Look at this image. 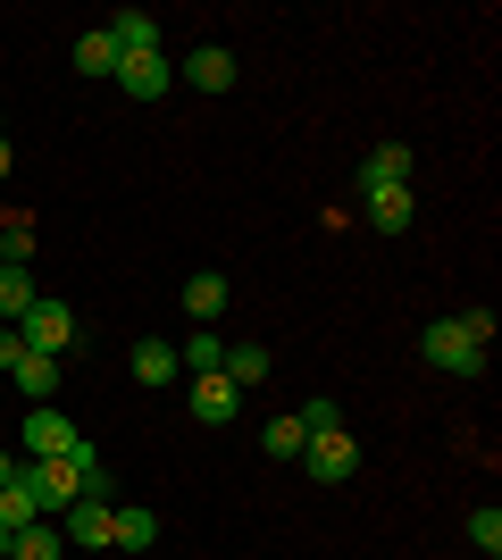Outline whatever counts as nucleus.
<instances>
[{
    "label": "nucleus",
    "mask_w": 502,
    "mask_h": 560,
    "mask_svg": "<svg viewBox=\"0 0 502 560\" xmlns=\"http://www.w3.org/2000/svg\"><path fill=\"white\" fill-rule=\"evenodd\" d=\"M176 302H185L201 327H218V310H226V277H218V268H201V277H185V293H176Z\"/></svg>",
    "instance_id": "14"
},
{
    "label": "nucleus",
    "mask_w": 502,
    "mask_h": 560,
    "mask_svg": "<svg viewBox=\"0 0 502 560\" xmlns=\"http://www.w3.org/2000/svg\"><path fill=\"white\" fill-rule=\"evenodd\" d=\"M126 369H135V385H143V394H160V385H176V376H185V360H176V343L143 335V343L126 351Z\"/></svg>",
    "instance_id": "8"
},
{
    "label": "nucleus",
    "mask_w": 502,
    "mask_h": 560,
    "mask_svg": "<svg viewBox=\"0 0 502 560\" xmlns=\"http://www.w3.org/2000/svg\"><path fill=\"white\" fill-rule=\"evenodd\" d=\"M0 560H9V536H0Z\"/></svg>",
    "instance_id": "31"
},
{
    "label": "nucleus",
    "mask_w": 502,
    "mask_h": 560,
    "mask_svg": "<svg viewBox=\"0 0 502 560\" xmlns=\"http://www.w3.org/2000/svg\"><path fill=\"white\" fill-rule=\"evenodd\" d=\"M34 493H25V477H9V486H0V536H17V527H34Z\"/></svg>",
    "instance_id": "22"
},
{
    "label": "nucleus",
    "mask_w": 502,
    "mask_h": 560,
    "mask_svg": "<svg viewBox=\"0 0 502 560\" xmlns=\"http://www.w3.org/2000/svg\"><path fill=\"white\" fill-rule=\"evenodd\" d=\"M0 259H34V218H0Z\"/></svg>",
    "instance_id": "25"
},
{
    "label": "nucleus",
    "mask_w": 502,
    "mask_h": 560,
    "mask_svg": "<svg viewBox=\"0 0 502 560\" xmlns=\"http://www.w3.org/2000/svg\"><path fill=\"white\" fill-rule=\"evenodd\" d=\"M25 360V343H17V327H0V369H17Z\"/></svg>",
    "instance_id": "27"
},
{
    "label": "nucleus",
    "mask_w": 502,
    "mask_h": 560,
    "mask_svg": "<svg viewBox=\"0 0 502 560\" xmlns=\"http://www.w3.org/2000/svg\"><path fill=\"white\" fill-rule=\"evenodd\" d=\"M75 75H118V43H109V25H84V43H75Z\"/></svg>",
    "instance_id": "18"
},
{
    "label": "nucleus",
    "mask_w": 502,
    "mask_h": 560,
    "mask_svg": "<svg viewBox=\"0 0 502 560\" xmlns=\"http://www.w3.org/2000/svg\"><path fill=\"white\" fill-rule=\"evenodd\" d=\"M109 84H118V93H135V101H160L167 84H176V68H167L160 50H126V59H118V75H109Z\"/></svg>",
    "instance_id": "7"
},
{
    "label": "nucleus",
    "mask_w": 502,
    "mask_h": 560,
    "mask_svg": "<svg viewBox=\"0 0 502 560\" xmlns=\"http://www.w3.org/2000/svg\"><path fill=\"white\" fill-rule=\"evenodd\" d=\"M469 544H478L486 560H502V511L486 502V511H469Z\"/></svg>",
    "instance_id": "24"
},
{
    "label": "nucleus",
    "mask_w": 502,
    "mask_h": 560,
    "mask_svg": "<svg viewBox=\"0 0 502 560\" xmlns=\"http://www.w3.org/2000/svg\"><path fill=\"white\" fill-rule=\"evenodd\" d=\"M9 376H17V394H25V401H50V394H59V360H43V351H25Z\"/></svg>",
    "instance_id": "20"
},
{
    "label": "nucleus",
    "mask_w": 502,
    "mask_h": 560,
    "mask_svg": "<svg viewBox=\"0 0 502 560\" xmlns=\"http://www.w3.org/2000/svg\"><path fill=\"white\" fill-rule=\"evenodd\" d=\"M84 435H75V419L59 410V401H34L17 427V460H59V452H75Z\"/></svg>",
    "instance_id": "2"
},
{
    "label": "nucleus",
    "mask_w": 502,
    "mask_h": 560,
    "mask_svg": "<svg viewBox=\"0 0 502 560\" xmlns=\"http://www.w3.org/2000/svg\"><path fill=\"white\" fill-rule=\"evenodd\" d=\"M9 477H17V452H0V486H9Z\"/></svg>",
    "instance_id": "28"
},
{
    "label": "nucleus",
    "mask_w": 502,
    "mask_h": 560,
    "mask_svg": "<svg viewBox=\"0 0 502 560\" xmlns=\"http://www.w3.org/2000/svg\"><path fill=\"white\" fill-rule=\"evenodd\" d=\"M360 201H369V226L377 234H402L410 218H419V192L410 185H385V192H360Z\"/></svg>",
    "instance_id": "11"
},
{
    "label": "nucleus",
    "mask_w": 502,
    "mask_h": 560,
    "mask_svg": "<svg viewBox=\"0 0 502 560\" xmlns=\"http://www.w3.org/2000/svg\"><path fill=\"white\" fill-rule=\"evenodd\" d=\"M176 360H185L192 376H218V369H226V343H218V327H201L185 351H176Z\"/></svg>",
    "instance_id": "23"
},
{
    "label": "nucleus",
    "mask_w": 502,
    "mask_h": 560,
    "mask_svg": "<svg viewBox=\"0 0 502 560\" xmlns=\"http://www.w3.org/2000/svg\"><path fill=\"white\" fill-rule=\"evenodd\" d=\"M9 560H68V536H59V518H34L9 536Z\"/></svg>",
    "instance_id": "13"
},
{
    "label": "nucleus",
    "mask_w": 502,
    "mask_h": 560,
    "mask_svg": "<svg viewBox=\"0 0 502 560\" xmlns=\"http://www.w3.org/2000/svg\"><path fill=\"white\" fill-rule=\"evenodd\" d=\"M0 142H9V109H0Z\"/></svg>",
    "instance_id": "30"
},
{
    "label": "nucleus",
    "mask_w": 502,
    "mask_h": 560,
    "mask_svg": "<svg viewBox=\"0 0 502 560\" xmlns=\"http://www.w3.org/2000/svg\"><path fill=\"white\" fill-rule=\"evenodd\" d=\"M302 468H311L318 486H343L360 468V444H352V427H318L311 444H302Z\"/></svg>",
    "instance_id": "6"
},
{
    "label": "nucleus",
    "mask_w": 502,
    "mask_h": 560,
    "mask_svg": "<svg viewBox=\"0 0 502 560\" xmlns=\"http://www.w3.org/2000/svg\"><path fill=\"white\" fill-rule=\"evenodd\" d=\"M109 511H118V502H109V486H101V493H75L68 511H59L68 552H109Z\"/></svg>",
    "instance_id": "5"
},
{
    "label": "nucleus",
    "mask_w": 502,
    "mask_h": 560,
    "mask_svg": "<svg viewBox=\"0 0 502 560\" xmlns=\"http://www.w3.org/2000/svg\"><path fill=\"white\" fill-rule=\"evenodd\" d=\"M109 544H118V552H151V544H160V518L118 502V511H109Z\"/></svg>",
    "instance_id": "12"
},
{
    "label": "nucleus",
    "mask_w": 502,
    "mask_h": 560,
    "mask_svg": "<svg viewBox=\"0 0 502 560\" xmlns=\"http://www.w3.org/2000/svg\"><path fill=\"white\" fill-rule=\"evenodd\" d=\"M293 419H302V427H311V435H318V427H343V410H335V401L318 394V401H302V410H293Z\"/></svg>",
    "instance_id": "26"
},
{
    "label": "nucleus",
    "mask_w": 502,
    "mask_h": 560,
    "mask_svg": "<svg viewBox=\"0 0 502 560\" xmlns=\"http://www.w3.org/2000/svg\"><path fill=\"white\" fill-rule=\"evenodd\" d=\"M268 369H277V360H268L260 343H235V351H226V369H218V376H226V385H235V394H252V385H260Z\"/></svg>",
    "instance_id": "19"
},
{
    "label": "nucleus",
    "mask_w": 502,
    "mask_h": 560,
    "mask_svg": "<svg viewBox=\"0 0 502 560\" xmlns=\"http://www.w3.org/2000/svg\"><path fill=\"white\" fill-rule=\"evenodd\" d=\"M9 160H17V151H9V142H0V176H9Z\"/></svg>",
    "instance_id": "29"
},
{
    "label": "nucleus",
    "mask_w": 502,
    "mask_h": 560,
    "mask_svg": "<svg viewBox=\"0 0 502 560\" xmlns=\"http://www.w3.org/2000/svg\"><path fill=\"white\" fill-rule=\"evenodd\" d=\"M302 444H311V427H302V419H268L260 427V452H268V460H302Z\"/></svg>",
    "instance_id": "21"
},
{
    "label": "nucleus",
    "mask_w": 502,
    "mask_h": 560,
    "mask_svg": "<svg viewBox=\"0 0 502 560\" xmlns=\"http://www.w3.org/2000/svg\"><path fill=\"white\" fill-rule=\"evenodd\" d=\"M410 142H377L369 160H360V192H385V185H410Z\"/></svg>",
    "instance_id": "10"
},
{
    "label": "nucleus",
    "mask_w": 502,
    "mask_h": 560,
    "mask_svg": "<svg viewBox=\"0 0 502 560\" xmlns=\"http://www.w3.org/2000/svg\"><path fill=\"white\" fill-rule=\"evenodd\" d=\"M419 351H428V360H435L444 376H478V369H486V343H478L469 327H460V318H435V327L419 335Z\"/></svg>",
    "instance_id": "3"
},
{
    "label": "nucleus",
    "mask_w": 502,
    "mask_h": 560,
    "mask_svg": "<svg viewBox=\"0 0 502 560\" xmlns=\"http://www.w3.org/2000/svg\"><path fill=\"white\" fill-rule=\"evenodd\" d=\"M185 84H201V93H226V84H235V59H226L218 43H201V50L185 59Z\"/></svg>",
    "instance_id": "15"
},
{
    "label": "nucleus",
    "mask_w": 502,
    "mask_h": 560,
    "mask_svg": "<svg viewBox=\"0 0 502 560\" xmlns=\"http://www.w3.org/2000/svg\"><path fill=\"white\" fill-rule=\"evenodd\" d=\"M25 310H34V277H25L17 259H0V327H17Z\"/></svg>",
    "instance_id": "17"
},
{
    "label": "nucleus",
    "mask_w": 502,
    "mask_h": 560,
    "mask_svg": "<svg viewBox=\"0 0 502 560\" xmlns=\"http://www.w3.org/2000/svg\"><path fill=\"white\" fill-rule=\"evenodd\" d=\"M185 410H192L201 427H226V419L243 410V394L226 385V376H192V385H185Z\"/></svg>",
    "instance_id": "9"
},
{
    "label": "nucleus",
    "mask_w": 502,
    "mask_h": 560,
    "mask_svg": "<svg viewBox=\"0 0 502 560\" xmlns=\"http://www.w3.org/2000/svg\"><path fill=\"white\" fill-rule=\"evenodd\" d=\"M17 477H25V493H34V511H43V518H59L75 493H101V486H109V477H101L93 435H84L75 452H59V460H17Z\"/></svg>",
    "instance_id": "1"
},
{
    "label": "nucleus",
    "mask_w": 502,
    "mask_h": 560,
    "mask_svg": "<svg viewBox=\"0 0 502 560\" xmlns=\"http://www.w3.org/2000/svg\"><path fill=\"white\" fill-rule=\"evenodd\" d=\"M17 343H25V351H43V360H59V351L75 343V310H68V302H50V293H34V310L17 318Z\"/></svg>",
    "instance_id": "4"
},
{
    "label": "nucleus",
    "mask_w": 502,
    "mask_h": 560,
    "mask_svg": "<svg viewBox=\"0 0 502 560\" xmlns=\"http://www.w3.org/2000/svg\"><path fill=\"white\" fill-rule=\"evenodd\" d=\"M109 43H118V59H126V50H160V25H151V9H118V18H109Z\"/></svg>",
    "instance_id": "16"
}]
</instances>
